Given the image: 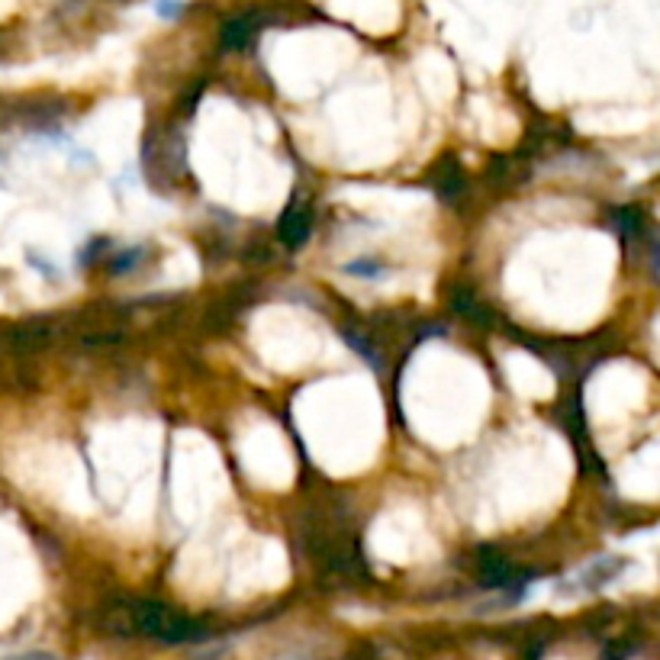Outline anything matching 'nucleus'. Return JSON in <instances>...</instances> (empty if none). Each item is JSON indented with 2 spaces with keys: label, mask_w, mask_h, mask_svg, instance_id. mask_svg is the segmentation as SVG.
Returning <instances> with one entry per match:
<instances>
[{
  "label": "nucleus",
  "mask_w": 660,
  "mask_h": 660,
  "mask_svg": "<svg viewBox=\"0 0 660 660\" xmlns=\"http://www.w3.org/2000/svg\"><path fill=\"white\" fill-rule=\"evenodd\" d=\"M143 258H146V249H126V252H116L111 261V271L113 274H126V271H133Z\"/></svg>",
  "instance_id": "5"
},
{
  "label": "nucleus",
  "mask_w": 660,
  "mask_h": 660,
  "mask_svg": "<svg viewBox=\"0 0 660 660\" xmlns=\"http://www.w3.org/2000/svg\"><path fill=\"white\" fill-rule=\"evenodd\" d=\"M7 660H55L52 654H42V651H30V654H17V658H7Z\"/></svg>",
  "instance_id": "8"
},
{
  "label": "nucleus",
  "mask_w": 660,
  "mask_h": 660,
  "mask_svg": "<svg viewBox=\"0 0 660 660\" xmlns=\"http://www.w3.org/2000/svg\"><path fill=\"white\" fill-rule=\"evenodd\" d=\"M158 13L165 20H178L184 13V0H158Z\"/></svg>",
  "instance_id": "7"
},
{
  "label": "nucleus",
  "mask_w": 660,
  "mask_h": 660,
  "mask_svg": "<svg viewBox=\"0 0 660 660\" xmlns=\"http://www.w3.org/2000/svg\"><path fill=\"white\" fill-rule=\"evenodd\" d=\"M432 187L441 200H458L464 193V175H461V165L454 158H444L436 165L432 171Z\"/></svg>",
  "instance_id": "4"
},
{
  "label": "nucleus",
  "mask_w": 660,
  "mask_h": 660,
  "mask_svg": "<svg viewBox=\"0 0 660 660\" xmlns=\"http://www.w3.org/2000/svg\"><path fill=\"white\" fill-rule=\"evenodd\" d=\"M313 232V210L306 203H294L277 226V235L287 249H300Z\"/></svg>",
  "instance_id": "3"
},
{
  "label": "nucleus",
  "mask_w": 660,
  "mask_h": 660,
  "mask_svg": "<svg viewBox=\"0 0 660 660\" xmlns=\"http://www.w3.org/2000/svg\"><path fill=\"white\" fill-rule=\"evenodd\" d=\"M345 271H348V274H358V277H377V274L384 271V264H380V261H352Z\"/></svg>",
  "instance_id": "6"
},
{
  "label": "nucleus",
  "mask_w": 660,
  "mask_h": 660,
  "mask_svg": "<svg viewBox=\"0 0 660 660\" xmlns=\"http://www.w3.org/2000/svg\"><path fill=\"white\" fill-rule=\"evenodd\" d=\"M271 20H274V17H271L268 10H261V7L242 10V13H235V17H229V20L222 23L220 45L226 52H245Z\"/></svg>",
  "instance_id": "2"
},
{
  "label": "nucleus",
  "mask_w": 660,
  "mask_h": 660,
  "mask_svg": "<svg viewBox=\"0 0 660 660\" xmlns=\"http://www.w3.org/2000/svg\"><path fill=\"white\" fill-rule=\"evenodd\" d=\"M104 622L119 635H151L168 645H184V641L207 635L203 625L190 622L187 616L161 606V603H119L104 616Z\"/></svg>",
  "instance_id": "1"
}]
</instances>
